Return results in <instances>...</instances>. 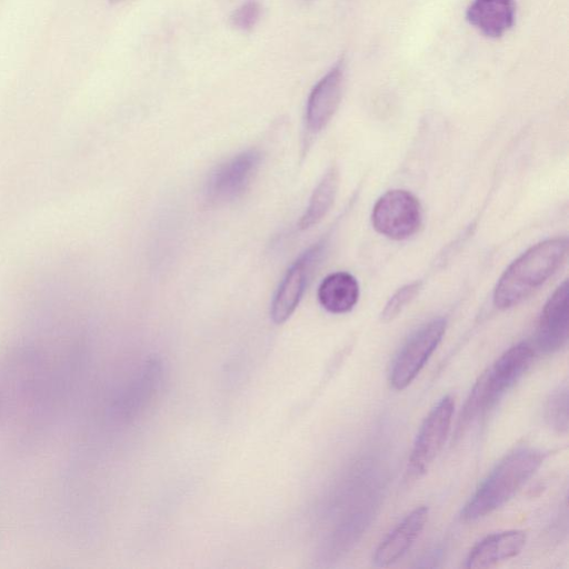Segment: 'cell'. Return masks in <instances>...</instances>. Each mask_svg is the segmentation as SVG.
<instances>
[{"label": "cell", "mask_w": 569, "mask_h": 569, "mask_svg": "<svg viewBox=\"0 0 569 569\" xmlns=\"http://www.w3.org/2000/svg\"><path fill=\"white\" fill-rule=\"evenodd\" d=\"M76 338L50 350L23 342L0 357V431L17 445L40 440L56 423L76 389L81 363Z\"/></svg>", "instance_id": "6da1fadb"}, {"label": "cell", "mask_w": 569, "mask_h": 569, "mask_svg": "<svg viewBox=\"0 0 569 569\" xmlns=\"http://www.w3.org/2000/svg\"><path fill=\"white\" fill-rule=\"evenodd\" d=\"M567 251L566 237L546 239L527 249L497 281L493 305L498 309H509L520 303L557 271Z\"/></svg>", "instance_id": "7a4b0ae2"}, {"label": "cell", "mask_w": 569, "mask_h": 569, "mask_svg": "<svg viewBox=\"0 0 569 569\" xmlns=\"http://www.w3.org/2000/svg\"><path fill=\"white\" fill-rule=\"evenodd\" d=\"M545 456L535 448H520L506 456L466 503L462 519L477 520L507 503L540 468Z\"/></svg>", "instance_id": "3957f363"}, {"label": "cell", "mask_w": 569, "mask_h": 569, "mask_svg": "<svg viewBox=\"0 0 569 569\" xmlns=\"http://www.w3.org/2000/svg\"><path fill=\"white\" fill-rule=\"evenodd\" d=\"M533 353L532 347L527 342L517 343L506 350L475 385L461 416L462 423H468L479 413L495 407L528 370Z\"/></svg>", "instance_id": "277c9868"}, {"label": "cell", "mask_w": 569, "mask_h": 569, "mask_svg": "<svg viewBox=\"0 0 569 569\" xmlns=\"http://www.w3.org/2000/svg\"><path fill=\"white\" fill-rule=\"evenodd\" d=\"M422 220L419 200L410 191L395 189L383 193L375 203L371 223L377 232L402 240L415 234Z\"/></svg>", "instance_id": "5b68a950"}, {"label": "cell", "mask_w": 569, "mask_h": 569, "mask_svg": "<svg viewBox=\"0 0 569 569\" xmlns=\"http://www.w3.org/2000/svg\"><path fill=\"white\" fill-rule=\"evenodd\" d=\"M446 328V319L435 318L408 338L390 371V383L396 390L407 388L416 379L442 340Z\"/></svg>", "instance_id": "8992f818"}, {"label": "cell", "mask_w": 569, "mask_h": 569, "mask_svg": "<svg viewBox=\"0 0 569 569\" xmlns=\"http://www.w3.org/2000/svg\"><path fill=\"white\" fill-rule=\"evenodd\" d=\"M260 160L259 150L248 149L218 164L206 181L204 201L221 206L237 199L250 184Z\"/></svg>", "instance_id": "52a82bcc"}, {"label": "cell", "mask_w": 569, "mask_h": 569, "mask_svg": "<svg viewBox=\"0 0 569 569\" xmlns=\"http://www.w3.org/2000/svg\"><path fill=\"white\" fill-rule=\"evenodd\" d=\"M453 410V398L445 396L425 418L409 458V471L412 476L423 475L436 459L449 433Z\"/></svg>", "instance_id": "ba28073f"}, {"label": "cell", "mask_w": 569, "mask_h": 569, "mask_svg": "<svg viewBox=\"0 0 569 569\" xmlns=\"http://www.w3.org/2000/svg\"><path fill=\"white\" fill-rule=\"evenodd\" d=\"M325 246L326 241L319 240L301 253L287 270L271 303L270 316L274 323H283L297 309Z\"/></svg>", "instance_id": "9c48e42d"}, {"label": "cell", "mask_w": 569, "mask_h": 569, "mask_svg": "<svg viewBox=\"0 0 569 569\" xmlns=\"http://www.w3.org/2000/svg\"><path fill=\"white\" fill-rule=\"evenodd\" d=\"M343 73V61L340 60L312 88L306 107L303 151L337 111L342 97Z\"/></svg>", "instance_id": "30bf717a"}, {"label": "cell", "mask_w": 569, "mask_h": 569, "mask_svg": "<svg viewBox=\"0 0 569 569\" xmlns=\"http://www.w3.org/2000/svg\"><path fill=\"white\" fill-rule=\"evenodd\" d=\"M568 281L560 283L545 303L537 327L536 343L540 351L553 353L566 346L569 323Z\"/></svg>", "instance_id": "8fae6325"}, {"label": "cell", "mask_w": 569, "mask_h": 569, "mask_svg": "<svg viewBox=\"0 0 569 569\" xmlns=\"http://www.w3.org/2000/svg\"><path fill=\"white\" fill-rule=\"evenodd\" d=\"M428 512L427 507H417L398 523L376 549L372 558L375 566L387 567L402 558L423 530Z\"/></svg>", "instance_id": "7c38bea8"}, {"label": "cell", "mask_w": 569, "mask_h": 569, "mask_svg": "<svg viewBox=\"0 0 569 569\" xmlns=\"http://www.w3.org/2000/svg\"><path fill=\"white\" fill-rule=\"evenodd\" d=\"M526 545L522 530H506L487 536L469 552L467 568H489L516 557Z\"/></svg>", "instance_id": "4fadbf2b"}, {"label": "cell", "mask_w": 569, "mask_h": 569, "mask_svg": "<svg viewBox=\"0 0 569 569\" xmlns=\"http://www.w3.org/2000/svg\"><path fill=\"white\" fill-rule=\"evenodd\" d=\"M513 0H472L466 11L467 21L489 38H500L515 23Z\"/></svg>", "instance_id": "5bb4252c"}, {"label": "cell", "mask_w": 569, "mask_h": 569, "mask_svg": "<svg viewBox=\"0 0 569 569\" xmlns=\"http://www.w3.org/2000/svg\"><path fill=\"white\" fill-rule=\"evenodd\" d=\"M359 283L349 272L328 274L318 288V300L328 312L340 315L353 309L359 299Z\"/></svg>", "instance_id": "9a60e30c"}, {"label": "cell", "mask_w": 569, "mask_h": 569, "mask_svg": "<svg viewBox=\"0 0 569 569\" xmlns=\"http://www.w3.org/2000/svg\"><path fill=\"white\" fill-rule=\"evenodd\" d=\"M339 187V171L331 166L315 188L298 227L306 230L317 224L330 210Z\"/></svg>", "instance_id": "2e32d148"}, {"label": "cell", "mask_w": 569, "mask_h": 569, "mask_svg": "<svg viewBox=\"0 0 569 569\" xmlns=\"http://www.w3.org/2000/svg\"><path fill=\"white\" fill-rule=\"evenodd\" d=\"M545 419L556 431L565 433L568 430V388L559 386L549 396L545 407Z\"/></svg>", "instance_id": "e0dca14e"}, {"label": "cell", "mask_w": 569, "mask_h": 569, "mask_svg": "<svg viewBox=\"0 0 569 569\" xmlns=\"http://www.w3.org/2000/svg\"><path fill=\"white\" fill-rule=\"evenodd\" d=\"M421 287L420 281H413L399 288L387 301L381 320L385 322L393 320L405 307L417 296Z\"/></svg>", "instance_id": "ac0fdd59"}, {"label": "cell", "mask_w": 569, "mask_h": 569, "mask_svg": "<svg viewBox=\"0 0 569 569\" xmlns=\"http://www.w3.org/2000/svg\"><path fill=\"white\" fill-rule=\"evenodd\" d=\"M261 7L256 0H248L238 7L231 14V23L243 31L252 29L259 20Z\"/></svg>", "instance_id": "d6986e66"}, {"label": "cell", "mask_w": 569, "mask_h": 569, "mask_svg": "<svg viewBox=\"0 0 569 569\" xmlns=\"http://www.w3.org/2000/svg\"><path fill=\"white\" fill-rule=\"evenodd\" d=\"M122 0H110L111 3H117V2H120Z\"/></svg>", "instance_id": "ffe728a7"}]
</instances>
